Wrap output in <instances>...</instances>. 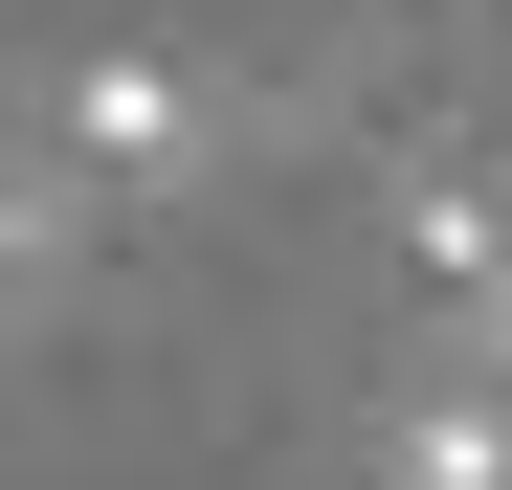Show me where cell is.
I'll list each match as a JSON object with an SVG mask.
<instances>
[{
	"instance_id": "6da1fadb",
	"label": "cell",
	"mask_w": 512,
	"mask_h": 490,
	"mask_svg": "<svg viewBox=\"0 0 512 490\" xmlns=\"http://www.w3.org/2000/svg\"><path fill=\"white\" fill-rule=\"evenodd\" d=\"M201 156H223V90L179 45H90L67 67V179H112V201H201Z\"/></svg>"
},
{
	"instance_id": "7a4b0ae2",
	"label": "cell",
	"mask_w": 512,
	"mask_h": 490,
	"mask_svg": "<svg viewBox=\"0 0 512 490\" xmlns=\"http://www.w3.org/2000/svg\"><path fill=\"white\" fill-rule=\"evenodd\" d=\"M379 490H512V401H490L468 357H423L401 424H379Z\"/></svg>"
},
{
	"instance_id": "3957f363",
	"label": "cell",
	"mask_w": 512,
	"mask_h": 490,
	"mask_svg": "<svg viewBox=\"0 0 512 490\" xmlns=\"http://www.w3.org/2000/svg\"><path fill=\"white\" fill-rule=\"evenodd\" d=\"M401 245H423V290H512V179H490V156H446V179H401Z\"/></svg>"
},
{
	"instance_id": "277c9868",
	"label": "cell",
	"mask_w": 512,
	"mask_h": 490,
	"mask_svg": "<svg viewBox=\"0 0 512 490\" xmlns=\"http://www.w3.org/2000/svg\"><path fill=\"white\" fill-rule=\"evenodd\" d=\"M446 357H468V379H490V401H512V290H490V312H468V335H446Z\"/></svg>"
}]
</instances>
